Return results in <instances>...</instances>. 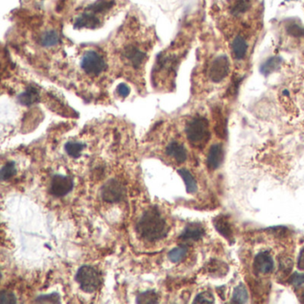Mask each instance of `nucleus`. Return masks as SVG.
Here are the masks:
<instances>
[{
    "instance_id": "f257e3e1",
    "label": "nucleus",
    "mask_w": 304,
    "mask_h": 304,
    "mask_svg": "<svg viewBox=\"0 0 304 304\" xmlns=\"http://www.w3.org/2000/svg\"><path fill=\"white\" fill-rule=\"evenodd\" d=\"M259 7L258 0H227L221 6V21L226 29L239 28L237 34L245 35L258 22Z\"/></svg>"
},
{
    "instance_id": "f03ea898",
    "label": "nucleus",
    "mask_w": 304,
    "mask_h": 304,
    "mask_svg": "<svg viewBox=\"0 0 304 304\" xmlns=\"http://www.w3.org/2000/svg\"><path fill=\"white\" fill-rule=\"evenodd\" d=\"M137 230L146 240L153 242L165 237L169 228L159 210L156 208H150L139 219Z\"/></svg>"
},
{
    "instance_id": "7ed1b4c3",
    "label": "nucleus",
    "mask_w": 304,
    "mask_h": 304,
    "mask_svg": "<svg viewBox=\"0 0 304 304\" xmlns=\"http://www.w3.org/2000/svg\"><path fill=\"white\" fill-rule=\"evenodd\" d=\"M186 134L188 141L197 148L203 147L210 139L209 121L204 117L197 116L188 121L186 126Z\"/></svg>"
},
{
    "instance_id": "20e7f679",
    "label": "nucleus",
    "mask_w": 304,
    "mask_h": 304,
    "mask_svg": "<svg viewBox=\"0 0 304 304\" xmlns=\"http://www.w3.org/2000/svg\"><path fill=\"white\" fill-rule=\"evenodd\" d=\"M75 278L81 289L86 293H93L101 285L100 274L90 266H82L79 268Z\"/></svg>"
},
{
    "instance_id": "39448f33",
    "label": "nucleus",
    "mask_w": 304,
    "mask_h": 304,
    "mask_svg": "<svg viewBox=\"0 0 304 304\" xmlns=\"http://www.w3.org/2000/svg\"><path fill=\"white\" fill-rule=\"evenodd\" d=\"M81 66L88 75L96 77L100 75L105 70L106 63L101 54L93 50H90L83 54Z\"/></svg>"
},
{
    "instance_id": "423d86ee",
    "label": "nucleus",
    "mask_w": 304,
    "mask_h": 304,
    "mask_svg": "<svg viewBox=\"0 0 304 304\" xmlns=\"http://www.w3.org/2000/svg\"><path fill=\"white\" fill-rule=\"evenodd\" d=\"M101 195L107 203H118L125 197V188L117 179H109L101 189Z\"/></svg>"
},
{
    "instance_id": "0eeeda50",
    "label": "nucleus",
    "mask_w": 304,
    "mask_h": 304,
    "mask_svg": "<svg viewBox=\"0 0 304 304\" xmlns=\"http://www.w3.org/2000/svg\"><path fill=\"white\" fill-rule=\"evenodd\" d=\"M229 72V62L227 56L219 55L213 59L210 63L208 74L210 81L214 83H219L225 80Z\"/></svg>"
},
{
    "instance_id": "6e6552de",
    "label": "nucleus",
    "mask_w": 304,
    "mask_h": 304,
    "mask_svg": "<svg viewBox=\"0 0 304 304\" xmlns=\"http://www.w3.org/2000/svg\"><path fill=\"white\" fill-rule=\"evenodd\" d=\"M73 188L72 178L64 175H54L50 185V192L54 197H62L71 192Z\"/></svg>"
},
{
    "instance_id": "1a4fd4ad",
    "label": "nucleus",
    "mask_w": 304,
    "mask_h": 304,
    "mask_svg": "<svg viewBox=\"0 0 304 304\" xmlns=\"http://www.w3.org/2000/svg\"><path fill=\"white\" fill-rule=\"evenodd\" d=\"M101 19L99 15L85 10L81 15L77 17L74 22L75 29H90L95 30L100 27Z\"/></svg>"
},
{
    "instance_id": "9d476101",
    "label": "nucleus",
    "mask_w": 304,
    "mask_h": 304,
    "mask_svg": "<svg viewBox=\"0 0 304 304\" xmlns=\"http://www.w3.org/2000/svg\"><path fill=\"white\" fill-rule=\"evenodd\" d=\"M253 269L257 274H268L274 270V260L268 252H261L255 256Z\"/></svg>"
},
{
    "instance_id": "9b49d317",
    "label": "nucleus",
    "mask_w": 304,
    "mask_h": 304,
    "mask_svg": "<svg viewBox=\"0 0 304 304\" xmlns=\"http://www.w3.org/2000/svg\"><path fill=\"white\" fill-rule=\"evenodd\" d=\"M123 55L131 66L139 68L142 65L147 54L138 46L130 45L124 50Z\"/></svg>"
},
{
    "instance_id": "f8f14e48",
    "label": "nucleus",
    "mask_w": 304,
    "mask_h": 304,
    "mask_svg": "<svg viewBox=\"0 0 304 304\" xmlns=\"http://www.w3.org/2000/svg\"><path fill=\"white\" fill-rule=\"evenodd\" d=\"M224 161L223 147L220 144H214L210 147L207 155V166L211 170H217Z\"/></svg>"
},
{
    "instance_id": "ddd939ff",
    "label": "nucleus",
    "mask_w": 304,
    "mask_h": 304,
    "mask_svg": "<svg viewBox=\"0 0 304 304\" xmlns=\"http://www.w3.org/2000/svg\"><path fill=\"white\" fill-rule=\"evenodd\" d=\"M231 50L235 59L241 61L246 58L248 51V42L246 37L241 34H237L233 37Z\"/></svg>"
},
{
    "instance_id": "4468645a",
    "label": "nucleus",
    "mask_w": 304,
    "mask_h": 304,
    "mask_svg": "<svg viewBox=\"0 0 304 304\" xmlns=\"http://www.w3.org/2000/svg\"><path fill=\"white\" fill-rule=\"evenodd\" d=\"M204 228L200 223H190L180 235L179 239L183 242H197L204 236Z\"/></svg>"
},
{
    "instance_id": "2eb2a0df",
    "label": "nucleus",
    "mask_w": 304,
    "mask_h": 304,
    "mask_svg": "<svg viewBox=\"0 0 304 304\" xmlns=\"http://www.w3.org/2000/svg\"><path fill=\"white\" fill-rule=\"evenodd\" d=\"M213 225L218 232L228 241H232L234 237L232 224L227 216L219 215L213 219Z\"/></svg>"
},
{
    "instance_id": "dca6fc26",
    "label": "nucleus",
    "mask_w": 304,
    "mask_h": 304,
    "mask_svg": "<svg viewBox=\"0 0 304 304\" xmlns=\"http://www.w3.org/2000/svg\"><path fill=\"white\" fill-rule=\"evenodd\" d=\"M165 152L168 156L172 157L179 163H183L188 158L187 149L182 144L176 141H173L167 146Z\"/></svg>"
},
{
    "instance_id": "f3484780",
    "label": "nucleus",
    "mask_w": 304,
    "mask_h": 304,
    "mask_svg": "<svg viewBox=\"0 0 304 304\" xmlns=\"http://www.w3.org/2000/svg\"><path fill=\"white\" fill-rule=\"evenodd\" d=\"M41 99L40 92L35 87H29L24 92L20 94L17 98L19 103L24 106H30L38 103Z\"/></svg>"
},
{
    "instance_id": "a211bd4d",
    "label": "nucleus",
    "mask_w": 304,
    "mask_h": 304,
    "mask_svg": "<svg viewBox=\"0 0 304 304\" xmlns=\"http://www.w3.org/2000/svg\"><path fill=\"white\" fill-rule=\"evenodd\" d=\"M114 0H97L93 4L89 5L86 10L90 11L93 14L99 15L106 13L112 9L114 5Z\"/></svg>"
},
{
    "instance_id": "6ab92c4d",
    "label": "nucleus",
    "mask_w": 304,
    "mask_h": 304,
    "mask_svg": "<svg viewBox=\"0 0 304 304\" xmlns=\"http://www.w3.org/2000/svg\"><path fill=\"white\" fill-rule=\"evenodd\" d=\"M60 41H61L60 35H59L58 32L54 31V30L46 31L45 32L42 33V35L40 38V43L44 48L54 47V46L59 44Z\"/></svg>"
},
{
    "instance_id": "aec40b11",
    "label": "nucleus",
    "mask_w": 304,
    "mask_h": 304,
    "mask_svg": "<svg viewBox=\"0 0 304 304\" xmlns=\"http://www.w3.org/2000/svg\"><path fill=\"white\" fill-rule=\"evenodd\" d=\"M178 173L183 179L185 185H186V188H187V192L188 194H194V193L197 192V181H196L195 178L193 177V175L190 173V171L186 170V169H180V170H178Z\"/></svg>"
},
{
    "instance_id": "412c9836",
    "label": "nucleus",
    "mask_w": 304,
    "mask_h": 304,
    "mask_svg": "<svg viewBox=\"0 0 304 304\" xmlns=\"http://www.w3.org/2000/svg\"><path fill=\"white\" fill-rule=\"evenodd\" d=\"M208 271L217 277H223L228 273V265L217 259H212L209 264Z\"/></svg>"
},
{
    "instance_id": "4be33fe9",
    "label": "nucleus",
    "mask_w": 304,
    "mask_h": 304,
    "mask_svg": "<svg viewBox=\"0 0 304 304\" xmlns=\"http://www.w3.org/2000/svg\"><path fill=\"white\" fill-rule=\"evenodd\" d=\"M215 120H216V126H215V131L217 136H219L220 139H225L227 135V123L226 120L224 118L222 112L219 110H217L215 112Z\"/></svg>"
},
{
    "instance_id": "5701e85b",
    "label": "nucleus",
    "mask_w": 304,
    "mask_h": 304,
    "mask_svg": "<svg viewBox=\"0 0 304 304\" xmlns=\"http://www.w3.org/2000/svg\"><path fill=\"white\" fill-rule=\"evenodd\" d=\"M248 292L246 290L245 285L240 284L233 291L232 302L233 304H246L248 302Z\"/></svg>"
},
{
    "instance_id": "b1692460",
    "label": "nucleus",
    "mask_w": 304,
    "mask_h": 304,
    "mask_svg": "<svg viewBox=\"0 0 304 304\" xmlns=\"http://www.w3.org/2000/svg\"><path fill=\"white\" fill-rule=\"evenodd\" d=\"M85 148V145L80 142H68L64 146L65 152H67L70 156L75 159L81 157V153Z\"/></svg>"
},
{
    "instance_id": "393cba45",
    "label": "nucleus",
    "mask_w": 304,
    "mask_h": 304,
    "mask_svg": "<svg viewBox=\"0 0 304 304\" xmlns=\"http://www.w3.org/2000/svg\"><path fill=\"white\" fill-rule=\"evenodd\" d=\"M187 253H188V248L186 246H178V247H176L174 249H172L170 252H169L168 258L171 262L178 263V262H180L187 256Z\"/></svg>"
},
{
    "instance_id": "a878e982",
    "label": "nucleus",
    "mask_w": 304,
    "mask_h": 304,
    "mask_svg": "<svg viewBox=\"0 0 304 304\" xmlns=\"http://www.w3.org/2000/svg\"><path fill=\"white\" fill-rule=\"evenodd\" d=\"M158 295L153 291H147L144 293H140L137 297L138 304H157L158 303Z\"/></svg>"
},
{
    "instance_id": "bb28decb",
    "label": "nucleus",
    "mask_w": 304,
    "mask_h": 304,
    "mask_svg": "<svg viewBox=\"0 0 304 304\" xmlns=\"http://www.w3.org/2000/svg\"><path fill=\"white\" fill-rule=\"evenodd\" d=\"M16 174V168L14 161H8L0 170V177L2 180H7Z\"/></svg>"
},
{
    "instance_id": "cd10ccee",
    "label": "nucleus",
    "mask_w": 304,
    "mask_h": 304,
    "mask_svg": "<svg viewBox=\"0 0 304 304\" xmlns=\"http://www.w3.org/2000/svg\"><path fill=\"white\" fill-rule=\"evenodd\" d=\"M215 299L213 295L210 292H203L194 300V304H214Z\"/></svg>"
},
{
    "instance_id": "c85d7f7f",
    "label": "nucleus",
    "mask_w": 304,
    "mask_h": 304,
    "mask_svg": "<svg viewBox=\"0 0 304 304\" xmlns=\"http://www.w3.org/2000/svg\"><path fill=\"white\" fill-rule=\"evenodd\" d=\"M35 302L38 304H59L60 296L56 293H53L49 295H41L37 298Z\"/></svg>"
},
{
    "instance_id": "c756f323",
    "label": "nucleus",
    "mask_w": 304,
    "mask_h": 304,
    "mask_svg": "<svg viewBox=\"0 0 304 304\" xmlns=\"http://www.w3.org/2000/svg\"><path fill=\"white\" fill-rule=\"evenodd\" d=\"M293 260L289 257H283L279 259V271L283 273L284 275H287L290 273L293 268Z\"/></svg>"
},
{
    "instance_id": "7c9ffc66",
    "label": "nucleus",
    "mask_w": 304,
    "mask_h": 304,
    "mask_svg": "<svg viewBox=\"0 0 304 304\" xmlns=\"http://www.w3.org/2000/svg\"><path fill=\"white\" fill-rule=\"evenodd\" d=\"M0 304H16L15 295L9 291H2L0 293Z\"/></svg>"
},
{
    "instance_id": "2f4dec72",
    "label": "nucleus",
    "mask_w": 304,
    "mask_h": 304,
    "mask_svg": "<svg viewBox=\"0 0 304 304\" xmlns=\"http://www.w3.org/2000/svg\"><path fill=\"white\" fill-rule=\"evenodd\" d=\"M293 286H300L304 284V273L295 272L290 277L289 280Z\"/></svg>"
},
{
    "instance_id": "473e14b6",
    "label": "nucleus",
    "mask_w": 304,
    "mask_h": 304,
    "mask_svg": "<svg viewBox=\"0 0 304 304\" xmlns=\"http://www.w3.org/2000/svg\"><path fill=\"white\" fill-rule=\"evenodd\" d=\"M117 93L120 95L122 98H126L130 94V89L129 86L126 85L125 83H121L117 87Z\"/></svg>"
},
{
    "instance_id": "72a5a7b5",
    "label": "nucleus",
    "mask_w": 304,
    "mask_h": 304,
    "mask_svg": "<svg viewBox=\"0 0 304 304\" xmlns=\"http://www.w3.org/2000/svg\"><path fill=\"white\" fill-rule=\"evenodd\" d=\"M297 266H298V268H299L300 269L304 270V248H303V249L301 250V253H300Z\"/></svg>"
},
{
    "instance_id": "f704fd0d",
    "label": "nucleus",
    "mask_w": 304,
    "mask_h": 304,
    "mask_svg": "<svg viewBox=\"0 0 304 304\" xmlns=\"http://www.w3.org/2000/svg\"><path fill=\"white\" fill-rule=\"evenodd\" d=\"M301 300H302V302L304 304V289L303 291V293H302V296H301Z\"/></svg>"
}]
</instances>
